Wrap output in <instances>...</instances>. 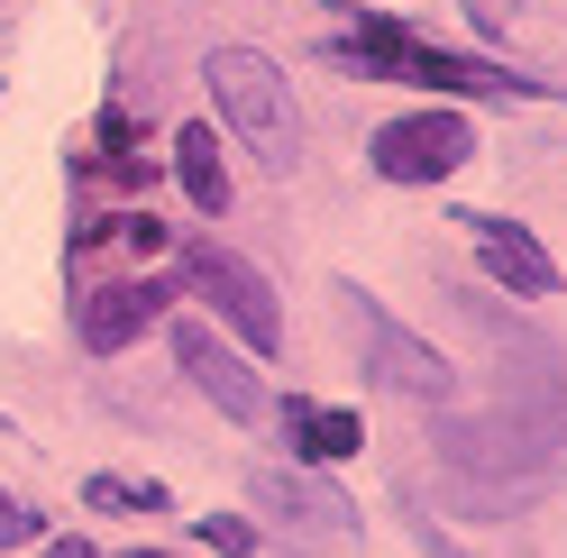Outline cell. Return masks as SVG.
I'll return each instance as SVG.
<instances>
[{"label": "cell", "mask_w": 567, "mask_h": 558, "mask_svg": "<svg viewBox=\"0 0 567 558\" xmlns=\"http://www.w3.org/2000/svg\"><path fill=\"white\" fill-rule=\"evenodd\" d=\"M210 101H220V120H229V137L247 156H257L266 174H293V156H302V111H293V92H284V74L266 55H247V46H220L210 55Z\"/></svg>", "instance_id": "1"}, {"label": "cell", "mask_w": 567, "mask_h": 558, "mask_svg": "<svg viewBox=\"0 0 567 558\" xmlns=\"http://www.w3.org/2000/svg\"><path fill=\"white\" fill-rule=\"evenodd\" d=\"M184 285L220 311V321L257 348V358H275V348H284V302H275V285L257 275V257L220 248V238H193V248H184Z\"/></svg>", "instance_id": "2"}, {"label": "cell", "mask_w": 567, "mask_h": 558, "mask_svg": "<svg viewBox=\"0 0 567 558\" xmlns=\"http://www.w3.org/2000/svg\"><path fill=\"white\" fill-rule=\"evenodd\" d=\"M348 311H358V339H367V375H375V385H394L412 403H449L457 394V366L440 358V348H421L412 330H394L358 285H348Z\"/></svg>", "instance_id": "3"}, {"label": "cell", "mask_w": 567, "mask_h": 558, "mask_svg": "<svg viewBox=\"0 0 567 558\" xmlns=\"http://www.w3.org/2000/svg\"><path fill=\"white\" fill-rule=\"evenodd\" d=\"M476 147V128L457 111H412L394 128H375V174L384 184H440V174H457Z\"/></svg>", "instance_id": "4"}, {"label": "cell", "mask_w": 567, "mask_h": 558, "mask_svg": "<svg viewBox=\"0 0 567 558\" xmlns=\"http://www.w3.org/2000/svg\"><path fill=\"white\" fill-rule=\"evenodd\" d=\"M257 513H275L293 540H358V504L321 476H293V467H266L257 476Z\"/></svg>", "instance_id": "5"}, {"label": "cell", "mask_w": 567, "mask_h": 558, "mask_svg": "<svg viewBox=\"0 0 567 558\" xmlns=\"http://www.w3.org/2000/svg\"><path fill=\"white\" fill-rule=\"evenodd\" d=\"M174 366H184L193 385L229 412V422H266V385H257V366H247L238 348H220L202 321H184V330H174Z\"/></svg>", "instance_id": "6"}, {"label": "cell", "mask_w": 567, "mask_h": 558, "mask_svg": "<svg viewBox=\"0 0 567 558\" xmlns=\"http://www.w3.org/2000/svg\"><path fill=\"white\" fill-rule=\"evenodd\" d=\"M467 238H476V257H485V275H494L504 293H522V302L558 293V266H549V248H540L522 220H504V211H467Z\"/></svg>", "instance_id": "7"}, {"label": "cell", "mask_w": 567, "mask_h": 558, "mask_svg": "<svg viewBox=\"0 0 567 558\" xmlns=\"http://www.w3.org/2000/svg\"><path fill=\"white\" fill-rule=\"evenodd\" d=\"M165 302H174L165 285H92L83 293V348H92V358H111V348H128Z\"/></svg>", "instance_id": "8"}, {"label": "cell", "mask_w": 567, "mask_h": 558, "mask_svg": "<svg viewBox=\"0 0 567 558\" xmlns=\"http://www.w3.org/2000/svg\"><path fill=\"white\" fill-rule=\"evenodd\" d=\"M284 431H293V448L311 467H330V458H358L367 431H358V412H339V403H284Z\"/></svg>", "instance_id": "9"}, {"label": "cell", "mask_w": 567, "mask_h": 558, "mask_svg": "<svg viewBox=\"0 0 567 558\" xmlns=\"http://www.w3.org/2000/svg\"><path fill=\"white\" fill-rule=\"evenodd\" d=\"M174 174H184L193 211H210V220L229 211V165H220V137H210V128H184V137H174Z\"/></svg>", "instance_id": "10"}, {"label": "cell", "mask_w": 567, "mask_h": 558, "mask_svg": "<svg viewBox=\"0 0 567 558\" xmlns=\"http://www.w3.org/2000/svg\"><path fill=\"white\" fill-rule=\"evenodd\" d=\"M83 504H92V513H111V504H137V513H165V495H156V485H137V476H92V485H83Z\"/></svg>", "instance_id": "11"}, {"label": "cell", "mask_w": 567, "mask_h": 558, "mask_svg": "<svg viewBox=\"0 0 567 558\" xmlns=\"http://www.w3.org/2000/svg\"><path fill=\"white\" fill-rule=\"evenodd\" d=\"M202 540L220 549V558H247V549H257V521H229V513H202Z\"/></svg>", "instance_id": "12"}, {"label": "cell", "mask_w": 567, "mask_h": 558, "mask_svg": "<svg viewBox=\"0 0 567 558\" xmlns=\"http://www.w3.org/2000/svg\"><path fill=\"white\" fill-rule=\"evenodd\" d=\"M19 540H38V521H28L10 495H0V549H19Z\"/></svg>", "instance_id": "13"}, {"label": "cell", "mask_w": 567, "mask_h": 558, "mask_svg": "<svg viewBox=\"0 0 567 558\" xmlns=\"http://www.w3.org/2000/svg\"><path fill=\"white\" fill-rule=\"evenodd\" d=\"M47 558H92V549H83V540H64V549H47Z\"/></svg>", "instance_id": "14"}, {"label": "cell", "mask_w": 567, "mask_h": 558, "mask_svg": "<svg viewBox=\"0 0 567 558\" xmlns=\"http://www.w3.org/2000/svg\"><path fill=\"white\" fill-rule=\"evenodd\" d=\"M128 558H156V549H128Z\"/></svg>", "instance_id": "15"}]
</instances>
